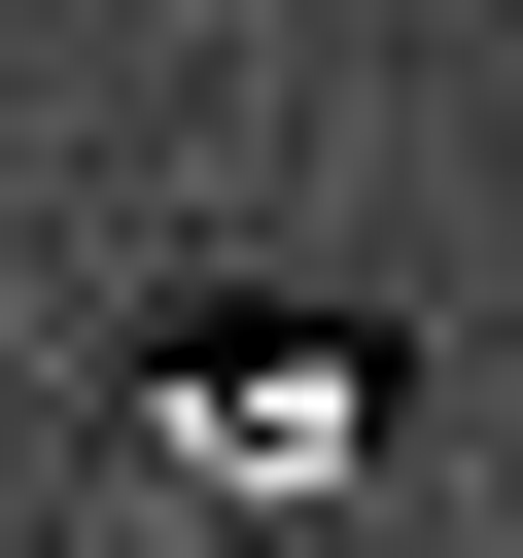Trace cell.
Here are the masks:
<instances>
[{
  "instance_id": "cell-1",
  "label": "cell",
  "mask_w": 523,
  "mask_h": 558,
  "mask_svg": "<svg viewBox=\"0 0 523 558\" xmlns=\"http://www.w3.org/2000/svg\"><path fill=\"white\" fill-rule=\"evenodd\" d=\"M139 488H209V523H349V488H384V314H314V279L139 314Z\"/></svg>"
}]
</instances>
